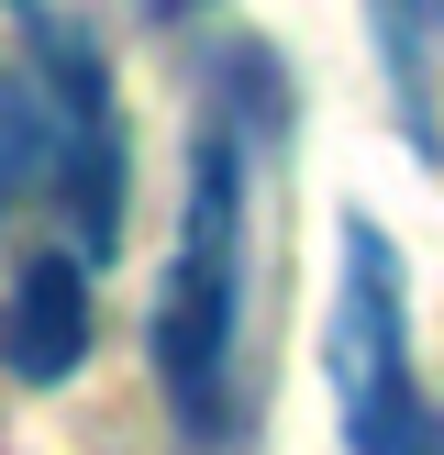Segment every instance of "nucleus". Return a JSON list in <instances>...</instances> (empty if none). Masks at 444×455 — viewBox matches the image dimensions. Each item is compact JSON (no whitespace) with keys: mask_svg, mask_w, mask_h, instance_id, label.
<instances>
[{"mask_svg":"<svg viewBox=\"0 0 444 455\" xmlns=\"http://www.w3.org/2000/svg\"><path fill=\"white\" fill-rule=\"evenodd\" d=\"M345 256H333V422H345V455H444V411L411 367V278H400V244L377 234L367 212H345Z\"/></svg>","mask_w":444,"mask_h":455,"instance_id":"obj_2","label":"nucleus"},{"mask_svg":"<svg viewBox=\"0 0 444 455\" xmlns=\"http://www.w3.org/2000/svg\"><path fill=\"white\" fill-rule=\"evenodd\" d=\"M234 355H244V111L211 100L189 145V200H178V256L155 289V389L178 434H234Z\"/></svg>","mask_w":444,"mask_h":455,"instance_id":"obj_1","label":"nucleus"},{"mask_svg":"<svg viewBox=\"0 0 444 455\" xmlns=\"http://www.w3.org/2000/svg\"><path fill=\"white\" fill-rule=\"evenodd\" d=\"M178 12H200V0H145V22H178Z\"/></svg>","mask_w":444,"mask_h":455,"instance_id":"obj_7","label":"nucleus"},{"mask_svg":"<svg viewBox=\"0 0 444 455\" xmlns=\"http://www.w3.org/2000/svg\"><path fill=\"white\" fill-rule=\"evenodd\" d=\"M377 12V56H389V100H400V133L422 156H444V111H433V78H444V0H367Z\"/></svg>","mask_w":444,"mask_h":455,"instance_id":"obj_5","label":"nucleus"},{"mask_svg":"<svg viewBox=\"0 0 444 455\" xmlns=\"http://www.w3.org/2000/svg\"><path fill=\"white\" fill-rule=\"evenodd\" d=\"M67 156V111L44 78H22V67H0V200H22L34 178H56Z\"/></svg>","mask_w":444,"mask_h":455,"instance_id":"obj_6","label":"nucleus"},{"mask_svg":"<svg viewBox=\"0 0 444 455\" xmlns=\"http://www.w3.org/2000/svg\"><path fill=\"white\" fill-rule=\"evenodd\" d=\"M22 34H34L44 56V89H56L67 111V156H56V200H67V234H78V256H111L123 244V111H111V67L100 44L78 34L67 12H44V0H22Z\"/></svg>","mask_w":444,"mask_h":455,"instance_id":"obj_3","label":"nucleus"},{"mask_svg":"<svg viewBox=\"0 0 444 455\" xmlns=\"http://www.w3.org/2000/svg\"><path fill=\"white\" fill-rule=\"evenodd\" d=\"M89 267L78 244H34L12 278V300H0V367L22 378V389H56V378L89 367Z\"/></svg>","mask_w":444,"mask_h":455,"instance_id":"obj_4","label":"nucleus"}]
</instances>
